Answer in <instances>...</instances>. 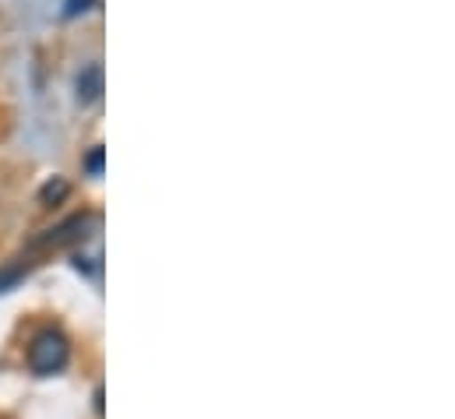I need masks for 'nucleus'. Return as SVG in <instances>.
<instances>
[{"mask_svg": "<svg viewBox=\"0 0 455 419\" xmlns=\"http://www.w3.org/2000/svg\"><path fill=\"white\" fill-rule=\"evenodd\" d=\"M89 225H96V215H92V211L71 215V218H64L60 225H53V229H46L43 236H36L32 247H64V243H78V240L89 236V233H85Z\"/></svg>", "mask_w": 455, "mask_h": 419, "instance_id": "obj_2", "label": "nucleus"}, {"mask_svg": "<svg viewBox=\"0 0 455 419\" xmlns=\"http://www.w3.org/2000/svg\"><path fill=\"white\" fill-rule=\"evenodd\" d=\"M103 159H107V152H103V145H96V148L85 155V173H89V177H103Z\"/></svg>", "mask_w": 455, "mask_h": 419, "instance_id": "obj_5", "label": "nucleus"}, {"mask_svg": "<svg viewBox=\"0 0 455 419\" xmlns=\"http://www.w3.org/2000/svg\"><path fill=\"white\" fill-rule=\"evenodd\" d=\"M68 191H71V187H68L64 180H50V184L39 191V198H43V205H57V202L68 198Z\"/></svg>", "mask_w": 455, "mask_h": 419, "instance_id": "obj_4", "label": "nucleus"}, {"mask_svg": "<svg viewBox=\"0 0 455 419\" xmlns=\"http://www.w3.org/2000/svg\"><path fill=\"white\" fill-rule=\"evenodd\" d=\"M75 96H78V103L82 106L96 103V99L103 96V64H89V67L78 75V82H75Z\"/></svg>", "mask_w": 455, "mask_h": 419, "instance_id": "obj_3", "label": "nucleus"}, {"mask_svg": "<svg viewBox=\"0 0 455 419\" xmlns=\"http://www.w3.org/2000/svg\"><path fill=\"white\" fill-rule=\"evenodd\" d=\"M68 356H71V349L60 331H39L28 345V367H32V374H43V377L64 370Z\"/></svg>", "mask_w": 455, "mask_h": 419, "instance_id": "obj_1", "label": "nucleus"}]
</instances>
